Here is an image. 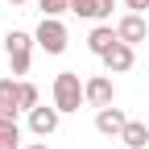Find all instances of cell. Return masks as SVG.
Returning <instances> with one entry per match:
<instances>
[{"mask_svg":"<svg viewBox=\"0 0 149 149\" xmlns=\"http://www.w3.org/2000/svg\"><path fill=\"white\" fill-rule=\"evenodd\" d=\"M37 4H42V13H46V17H58V13H66V8H70V0H37Z\"/></svg>","mask_w":149,"mask_h":149,"instance_id":"15","label":"cell"},{"mask_svg":"<svg viewBox=\"0 0 149 149\" xmlns=\"http://www.w3.org/2000/svg\"><path fill=\"white\" fill-rule=\"evenodd\" d=\"M70 13L91 17V21H104V17H112V0H70Z\"/></svg>","mask_w":149,"mask_h":149,"instance_id":"12","label":"cell"},{"mask_svg":"<svg viewBox=\"0 0 149 149\" xmlns=\"http://www.w3.org/2000/svg\"><path fill=\"white\" fill-rule=\"evenodd\" d=\"M79 104H87V91L79 83V74L62 70L58 79H54V108L58 112H79Z\"/></svg>","mask_w":149,"mask_h":149,"instance_id":"1","label":"cell"},{"mask_svg":"<svg viewBox=\"0 0 149 149\" xmlns=\"http://www.w3.org/2000/svg\"><path fill=\"white\" fill-rule=\"evenodd\" d=\"M116 42H120V33L112 29V25H95V29H91V37H87L91 54H100V58H104V54H108L112 46H116Z\"/></svg>","mask_w":149,"mask_h":149,"instance_id":"10","label":"cell"},{"mask_svg":"<svg viewBox=\"0 0 149 149\" xmlns=\"http://www.w3.org/2000/svg\"><path fill=\"white\" fill-rule=\"evenodd\" d=\"M33 108H37V87L21 83V112H33Z\"/></svg>","mask_w":149,"mask_h":149,"instance_id":"14","label":"cell"},{"mask_svg":"<svg viewBox=\"0 0 149 149\" xmlns=\"http://www.w3.org/2000/svg\"><path fill=\"white\" fill-rule=\"evenodd\" d=\"M120 141L128 149H149V120H128L124 133H120Z\"/></svg>","mask_w":149,"mask_h":149,"instance_id":"11","label":"cell"},{"mask_svg":"<svg viewBox=\"0 0 149 149\" xmlns=\"http://www.w3.org/2000/svg\"><path fill=\"white\" fill-rule=\"evenodd\" d=\"M0 149H21V124H17V116L0 120Z\"/></svg>","mask_w":149,"mask_h":149,"instance_id":"13","label":"cell"},{"mask_svg":"<svg viewBox=\"0 0 149 149\" xmlns=\"http://www.w3.org/2000/svg\"><path fill=\"white\" fill-rule=\"evenodd\" d=\"M37 46H42L46 54H62L66 50V25L58 21V17H42V25H37Z\"/></svg>","mask_w":149,"mask_h":149,"instance_id":"2","label":"cell"},{"mask_svg":"<svg viewBox=\"0 0 149 149\" xmlns=\"http://www.w3.org/2000/svg\"><path fill=\"white\" fill-rule=\"evenodd\" d=\"M124 124H128V116H124L120 108H100V112H95V128H100L104 137H120Z\"/></svg>","mask_w":149,"mask_h":149,"instance_id":"6","label":"cell"},{"mask_svg":"<svg viewBox=\"0 0 149 149\" xmlns=\"http://www.w3.org/2000/svg\"><path fill=\"white\" fill-rule=\"evenodd\" d=\"M25 149H50V145H46V141H33V145H25Z\"/></svg>","mask_w":149,"mask_h":149,"instance_id":"17","label":"cell"},{"mask_svg":"<svg viewBox=\"0 0 149 149\" xmlns=\"http://www.w3.org/2000/svg\"><path fill=\"white\" fill-rule=\"evenodd\" d=\"M58 116H62L58 108H42V104H37V108L29 112V128H33L37 137H50L54 128H58Z\"/></svg>","mask_w":149,"mask_h":149,"instance_id":"7","label":"cell"},{"mask_svg":"<svg viewBox=\"0 0 149 149\" xmlns=\"http://www.w3.org/2000/svg\"><path fill=\"white\" fill-rule=\"evenodd\" d=\"M124 4H128V13H145V8H149V0H124Z\"/></svg>","mask_w":149,"mask_h":149,"instance_id":"16","label":"cell"},{"mask_svg":"<svg viewBox=\"0 0 149 149\" xmlns=\"http://www.w3.org/2000/svg\"><path fill=\"white\" fill-rule=\"evenodd\" d=\"M83 91H87V104H91V108H112V95H116V87H112L108 74L87 79V83H83Z\"/></svg>","mask_w":149,"mask_h":149,"instance_id":"4","label":"cell"},{"mask_svg":"<svg viewBox=\"0 0 149 149\" xmlns=\"http://www.w3.org/2000/svg\"><path fill=\"white\" fill-rule=\"evenodd\" d=\"M17 112H21V83L0 79V120H4V116H17Z\"/></svg>","mask_w":149,"mask_h":149,"instance_id":"9","label":"cell"},{"mask_svg":"<svg viewBox=\"0 0 149 149\" xmlns=\"http://www.w3.org/2000/svg\"><path fill=\"white\" fill-rule=\"evenodd\" d=\"M104 66H108V74H124L128 66H133V46H128V42H116V46L104 54Z\"/></svg>","mask_w":149,"mask_h":149,"instance_id":"8","label":"cell"},{"mask_svg":"<svg viewBox=\"0 0 149 149\" xmlns=\"http://www.w3.org/2000/svg\"><path fill=\"white\" fill-rule=\"evenodd\" d=\"M116 33H120V42H128V46L149 42V25H145V17H141V13H128V17H120Z\"/></svg>","mask_w":149,"mask_h":149,"instance_id":"5","label":"cell"},{"mask_svg":"<svg viewBox=\"0 0 149 149\" xmlns=\"http://www.w3.org/2000/svg\"><path fill=\"white\" fill-rule=\"evenodd\" d=\"M33 42H37V37H29V33H21V29H13V33L4 37V50H8L13 74H25V70H29V50H33Z\"/></svg>","mask_w":149,"mask_h":149,"instance_id":"3","label":"cell"},{"mask_svg":"<svg viewBox=\"0 0 149 149\" xmlns=\"http://www.w3.org/2000/svg\"><path fill=\"white\" fill-rule=\"evenodd\" d=\"M8 4H25V0H8Z\"/></svg>","mask_w":149,"mask_h":149,"instance_id":"18","label":"cell"}]
</instances>
